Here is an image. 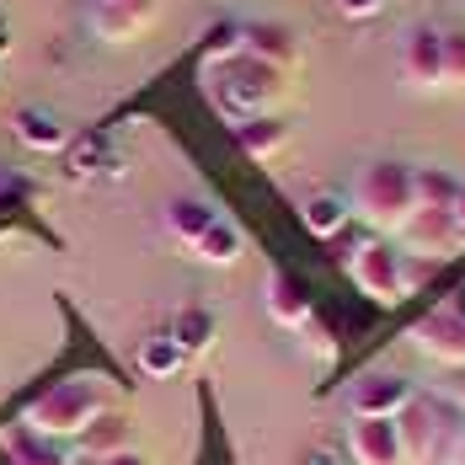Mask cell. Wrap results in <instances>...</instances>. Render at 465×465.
Here are the masks:
<instances>
[{
	"label": "cell",
	"mask_w": 465,
	"mask_h": 465,
	"mask_svg": "<svg viewBox=\"0 0 465 465\" xmlns=\"http://www.w3.org/2000/svg\"><path fill=\"white\" fill-rule=\"evenodd\" d=\"M96 172H118V166L107 161V140L92 134V140L70 144V177H75V183H92Z\"/></svg>",
	"instance_id": "cb8c5ba5"
},
{
	"label": "cell",
	"mask_w": 465,
	"mask_h": 465,
	"mask_svg": "<svg viewBox=\"0 0 465 465\" xmlns=\"http://www.w3.org/2000/svg\"><path fill=\"white\" fill-rule=\"evenodd\" d=\"M412 183H418V209H455L460 183L439 166H412Z\"/></svg>",
	"instance_id": "603a6c76"
},
{
	"label": "cell",
	"mask_w": 465,
	"mask_h": 465,
	"mask_svg": "<svg viewBox=\"0 0 465 465\" xmlns=\"http://www.w3.org/2000/svg\"><path fill=\"white\" fill-rule=\"evenodd\" d=\"M342 268H348L353 289H359L370 305H380V311H391V305L407 300V257H401L385 235L353 241V246L342 252Z\"/></svg>",
	"instance_id": "5b68a950"
},
{
	"label": "cell",
	"mask_w": 465,
	"mask_h": 465,
	"mask_svg": "<svg viewBox=\"0 0 465 465\" xmlns=\"http://www.w3.org/2000/svg\"><path fill=\"white\" fill-rule=\"evenodd\" d=\"M155 22V0H92V33L102 44H134Z\"/></svg>",
	"instance_id": "4fadbf2b"
},
{
	"label": "cell",
	"mask_w": 465,
	"mask_h": 465,
	"mask_svg": "<svg viewBox=\"0 0 465 465\" xmlns=\"http://www.w3.org/2000/svg\"><path fill=\"white\" fill-rule=\"evenodd\" d=\"M0 198H5V172H0Z\"/></svg>",
	"instance_id": "836d02e7"
},
{
	"label": "cell",
	"mask_w": 465,
	"mask_h": 465,
	"mask_svg": "<svg viewBox=\"0 0 465 465\" xmlns=\"http://www.w3.org/2000/svg\"><path fill=\"white\" fill-rule=\"evenodd\" d=\"M401 81L418 92H439L444 86V33L439 27H412L401 44Z\"/></svg>",
	"instance_id": "8fae6325"
},
{
	"label": "cell",
	"mask_w": 465,
	"mask_h": 465,
	"mask_svg": "<svg viewBox=\"0 0 465 465\" xmlns=\"http://www.w3.org/2000/svg\"><path fill=\"white\" fill-rule=\"evenodd\" d=\"M262 311H268V322L283 326V331H305V326L316 322L311 283L300 279V273H283V268H273V273H268V283H262Z\"/></svg>",
	"instance_id": "9c48e42d"
},
{
	"label": "cell",
	"mask_w": 465,
	"mask_h": 465,
	"mask_svg": "<svg viewBox=\"0 0 465 465\" xmlns=\"http://www.w3.org/2000/svg\"><path fill=\"white\" fill-rule=\"evenodd\" d=\"M455 220L465 225V187H460V198H455Z\"/></svg>",
	"instance_id": "4dcf8cb0"
},
{
	"label": "cell",
	"mask_w": 465,
	"mask_h": 465,
	"mask_svg": "<svg viewBox=\"0 0 465 465\" xmlns=\"http://www.w3.org/2000/svg\"><path fill=\"white\" fill-rule=\"evenodd\" d=\"M231 134H235V150H241L246 161H257V166L279 161L283 150H289V124H283L279 113L252 118V124H241V129H231Z\"/></svg>",
	"instance_id": "9a60e30c"
},
{
	"label": "cell",
	"mask_w": 465,
	"mask_h": 465,
	"mask_svg": "<svg viewBox=\"0 0 465 465\" xmlns=\"http://www.w3.org/2000/svg\"><path fill=\"white\" fill-rule=\"evenodd\" d=\"M193 257H198V262H209V268H235V262L246 257V231L231 225V220L220 214V220L203 231V241L193 246Z\"/></svg>",
	"instance_id": "ffe728a7"
},
{
	"label": "cell",
	"mask_w": 465,
	"mask_h": 465,
	"mask_svg": "<svg viewBox=\"0 0 465 465\" xmlns=\"http://www.w3.org/2000/svg\"><path fill=\"white\" fill-rule=\"evenodd\" d=\"M455 465H465V433H460V460H455Z\"/></svg>",
	"instance_id": "d6a6232c"
},
{
	"label": "cell",
	"mask_w": 465,
	"mask_h": 465,
	"mask_svg": "<svg viewBox=\"0 0 465 465\" xmlns=\"http://www.w3.org/2000/svg\"><path fill=\"white\" fill-rule=\"evenodd\" d=\"M444 86H465V33H444Z\"/></svg>",
	"instance_id": "d4e9b609"
},
{
	"label": "cell",
	"mask_w": 465,
	"mask_h": 465,
	"mask_svg": "<svg viewBox=\"0 0 465 465\" xmlns=\"http://www.w3.org/2000/svg\"><path fill=\"white\" fill-rule=\"evenodd\" d=\"M241 54L268 64V70H279V75H289L300 64V38L283 22H241Z\"/></svg>",
	"instance_id": "5bb4252c"
},
{
	"label": "cell",
	"mask_w": 465,
	"mask_h": 465,
	"mask_svg": "<svg viewBox=\"0 0 465 465\" xmlns=\"http://www.w3.org/2000/svg\"><path fill=\"white\" fill-rule=\"evenodd\" d=\"M0 455L5 465H75V444H64V439H48L38 428H27V422H5L0 428Z\"/></svg>",
	"instance_id": "30bf717a"
},
{
	"label": "cell",
	"mask_w": 465,
	"mask_h": 465,
	"mask_svg": "<svg viewBox=\"0 0 465 465\" xmlns=\"http://www.w3.org/2000/svg\"><path fill=\"white\" fill-rule=\"evenodd\" d=\"M11 48V27H5V16H0V54Z\"/></svg>",
	"instance_id": "f546056e"
},
{
	"label": "cell",
	"mask_w": 465,
	"mask_h": 465,
	"mask_svg": "<svg viewBox=\"0 0 465 465\" xmlns=\"http://www.w3.org/2000/svg\"><path fill=\"white\" fill-rule=\"evenodd\" d=\"M348 460L353 465H407L396 418H353L348 422Z\"/></svg>",
	"instance_id": "7c38bea8"
},
{
	"label": "cell",
	"mask_w": 465,
	"mask_h": 465,
	"mask_svg": "<svg viewBox=\"0 0 465 465\" xmlns=\"http://www.w3.org/2000/svg\"><path fill=\"white\" fill-rule=\"evenodd\" d=\"M401 241H407V257L450 262V257L465 252V225L455 220V209H418V214L401 225Z\"/></svg>",
	"instance_id": "8992f818"
},
{
	"label": "cell",
	"mask_w": 465,
	"mask_h": 465,
	"mask_svg": "<svg viewBox=\"0 0 465 465\" xmlns=\"http://www.w3.org/2000/svg\"><path fill=\"white\" fill-rule=\"evenodd\" d=\"M118 407H124V385H118L113 374L81 370V374L54 380L48 391H38V396L27 401L22 422H27V428H38V433H48V439L75 444L96 418H107V412H118Z\"/></svg>",
	"instance_id": "6da1fadb"
},
{
	"label": "cell",
	"mask_w": 465,
	"mask_h": 465,
	"mask_svg": "<svg viewBox=\"0 0 465 465\" xmlns=\"http://www.w3.org/2000/svg\"><path fill=\"white\" fill-rule=\"evenodd\" d=\"M203 92H209V102H214V113H220L231 129H241V124H252V118L279 113L289 81H283L279 70L246 59V54H231V59L203 64Z\"/></svg>",
	"instance_id": "7a4b0ae2"
},
{
	"label": "cell",
	"mask_w": 465,
	"mask_h": 465,
	"mask_svg": "<svg viewBox=\"0 0 465 465\" xmlns=\"http://www.w3.org/2000/svg\"><path fill=\"white\" fill-rule=\"evenodd\" d=\"M214 316L203 311V305H187V311H177V322H172V342L183 348L187 359H198V353H209L214 348Z\"/></svg>",
	"instance_id": "44dd1931"
},
{
	"label": "cell",
	"mask_w": 465,
	"mask_h": 465,
	"mask_svg": "<svg viewBox=\"0 0 465 465\" xmlns=\"http://www.w3.org/2000/svg\"><path fill=\"white\" fill-rule=\"evenodd\" d=\"M161 220H166V235H172L177 246H187V252H193V246L203 241V231L220 220V209H214L209 198H172Z\"/></svg>",
	"instance_id": "e0dca14e"
},
{
	"label": "cell",
	"mask_w": 465,
	"mask_h": 465,
	"mask_svg": "<svg viewBox=\"0 0 465 465\" xmlns=\"http://www.w3.org/2000/svg\"><path fill=\"white\" fill-rule=\"evenodd\" d=\"M353 214L370 225L374 235H401V225L418 214V183H412V166L407 161H370L353 183Z\"/></svg>",
	"instance_id": "277c9868"
},
{
	"label": "cell",
	"mask_w": 465,
	"mask_h": 465,
	"mask_svg": "<svg viewBox=\"0 0 465 465\" xmlns=\"http://www.w3.org/2000/svg\"><path fill=\"white\" fill-rule=\"evenodd\" d=\"M455 311H460V316H465V289H460V300H455Z\"/></svg>",
	"instance_id": "1f68e13d"
},
{
	"label": "cell",
	"mask_w": 465,
	"mask_h": 465,
	"mask_svg": "<svg viewBox=\"0 0 465 465\" xmlns=\"http://www.w3.org/2000/svg\"><path fill=\"white\" fill-rule=\"evenodd\" d=\"M124 450H134V422L124 418V412L96 418L92 428L75 439V455H81V460H107V455H124Z\"/></svg>",
	"instance_id": "2e32d148"
},
{
	"label": "cell",
	"mask_w": 465,
	"mask_h": 465,
	"mask_svg": "<svg viewBox=\"0 0 465 465\" xmlns=\"http://www.w3.org/2000/svg\"><path fill=\"white\" fill-rule=\"evenodd\" d=\"M140 374L144 380H172V374H183V364H187V353L172 342V331H155V337H144L140 342Z\"/></svg>",
	"instance_id": "7402d4cb"
},
{
	"label": "cell",
	"mask_w": 465,
	"mask_h": 465,
	"mask_svg": "<svg viewBox=\"0 0 465 465\" xmlns=\"http://www.w3.org/2000/svg\"><path fill=\"white\" fill-rule=\"evenodd\" d=\"M348 220H353V203L342 193H311L300 203V225L316 235V241H337V235L348 231Z\"/></svg>",
	"instance_id": "ac0fdd59"
},
{
	"label": "cell",
	"mask_w": 465,
	"mask_h": 465,
	"mask_svg": "<svg viewBox=\"0 0 465 465\" xmlns=\"http://www.w3.org/2000/svg\"><path fill=\"white\" fill-rule=\"evenodd\" d=\"M396 433H401L407 465H455L460 460L465 407L450 396H412L396 412Z\"/></svg>",
	"instance_id": "3957f363"
},
{
	"label": "cell",
	"mask_w": 465,
	"mask_h": 465,
	"mask_svg": "<svg viewBox=\"0 0 465 465\" xmlns=\"http://www.w3.org/2000/svg\"><path fill=\"white\" fill-rule=\"evenodd\" d=\"M11 129H16V140L27 144V150H44V155L70 150V124H59L44 107H22V113L11 118Z\"/></svg>",
	"instance_id": "d6986e66"
},
{
	"label": "cell",
	"mask_w": 465,
	"mask_h": 465,
	"mask_svg": "<svg viewBox=\"0 0 465 465\" xmlns=\"http://www.w3.org/2000/svg\"><path fill=\"white\" fill-rule=\"evenodd\" d=\"M305 342H311V353H316V359H326V364H331V359H337V342H331V331H326V326H305Z\"/></svg>",
	"instance_id": "4316f807"
},
{
	"label": "cell",
	"mask_w": 465,
	"mask_h": 465,
	"mask_svg": "<svg viewBox=\"0 0 465 465\" xmlns=\"http://www.w3.org/2000/svg\"><path fill=\"white\" fill-rule=\"evenodd\" d=\"M337 11H342L348 22H370V16L385 11V0H337Z\"/></svg>",
	"instance_id": "83f0119b"
},
{
	"label": "cell",
	"mask_w": 465,
	"mask_h": 465,
	"mask_svg": "<svg viewBox=\"0 0 465 465\" xmlns=\"http://www.w3.org/2000/svg\"><path fill=\"white\" fill-rule=\"evenodd\" d=\"M75 465H150L140 450H124V455H107V460H75Z\"/></svg>",
	"instance_id": "f1b7e54d"
},
{
	"label": "cell",
	"mask_w": 465,
	"mask_h": 465,
	"mask_svg": "<svg viewBox=\"0 0 465 465\" xmlns=\"http://www.w3.org/2000/svg\"><path fill=\"white\" fill-rule=\"evenodd\" d=\"M407 257V252H401ZM433 273H439V262H428V257H407V294H418L422 283H433Z\"/></svg>",
	"instance_id": "484cf974"
},
{
	"label": "cell",
	"mask_w": 465,
	"mask_h": 465,
	"mask_svg": "<svg viewBox=\"0 0 465 465\" xmlns=\"http://www.w3.org/2000/svg\"><path fill=\"white\" fill-rule=\"evenodd\" d=\"M407 337H412V348H418L422 359H433V364H444V370H465V316L455 305L428 311Z\"/></svg>",
	"instance_id": "52a82bcc"
},
{
	"label": "cell",
	"mask_w": 465,
	"mask_h": 465,
	"mask_svg": "<svg viewBox=\"0 0 465 465\" xmlns=\"http://www.w3.org/2000/svg\"><path fill=\"white\" fill-rule=\"evenodd\" d=\"M412 380L396 370H364L353 385H348V412L353 418H396L407 401H412Z\"/></svg>",
	"instance_id": "ba28073f"
}]
</instances>
